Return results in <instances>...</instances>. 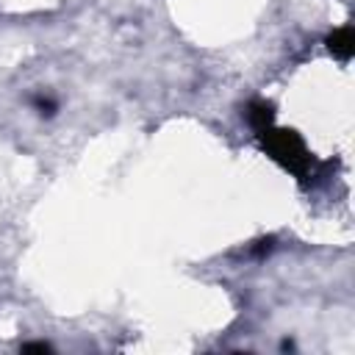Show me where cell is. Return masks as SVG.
<instances>
[{"label":"cell","mask_w":355,"mask_h":355,"mask_svg":"<svg viewBox=\"0 0 355 355\" xmlns=\"http://www.w3.org/2000/svg\"><path fill=\"white\" fill-rule=\"evenodd\" d=\"M272 244H275L272 239H261V241H258V247H255L252 252H255V255H263V252H269V250H272Z\"/></svg>","instance_id":"cell-6"},{"label":"cell","mask_w":355,"mask_h":355,"mask_svg":"<svg viewBox=\"0 0 355 355\" xmlns=\"http://www.w3.org/2000/svg\"><path fill=\"white\" fill-rule=\"evenodd\" d=\"M327 50H330L336 58L349 61L352 53H355V33H352V28H349V25L336 28V31L327 36Z\"/></svg>","instance_id":"cell-2"},{"label":"cell","mask_w":355,"mask_h":355,"mask_svg":"<svg viewBox=\"0 0 355 355\" xmlns=\"http://www.w3.org/2000/svg\"><path fill=\"white\" fill-rule=\"evenodd\" d=\"M244 114H247V122H250L258 133L266 130V128H272V122H275V105L266 103V100H252Z\"/></svg>","instance_id":"cell-3"},{"label":"cell","mask_w":355,"mask_h":355,"mask_svg":"<svg viewBox=\"0 0 355 355\" xmlns=\"http://www.w3.org/2000/svg\"><path fill=\"white\" fill-rule=\"evenodd\" d=\"M22 352H50V344H44V341H28V344H22Z\"/></svg>","instance_id":"cell-5"},{"label":"cell","mask_w":355,"mask_h":355,"mask_svg":"<svg viewBox=\"0 0 355 355\" xmlns=\"http://www.w3.org/2000/svg\"><path fill=\"white\" fill-rule=\"evenodd\" d=\"M33 108H36L42 116H53L58 105H55L53 97H47V94H36V97H33Z\"/></svg>","instance_id":"cell-4"},{"label":"cell","mask_w":355,"mask_h":355,"mask_svg":"<svg viewBox=\"0 0 355 355\" xmlns=\"http://www.w3.org/2000/svg\"><path fill=\"white\" fill-rule=\"evenodd\" d=\"M261 147L272 161H277L286 172L297 175L300 180H305L311 175L313 158H311V153H308V147H305V141L300 139L297 130L266 128V130H261Z\"/></svg>","instance_id":"cell-1"}]
</instances>
